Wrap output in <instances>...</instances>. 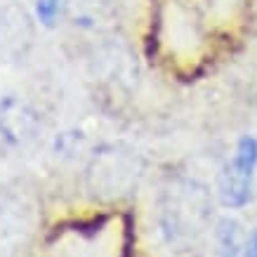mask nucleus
<instances>
[{
	"mask_svg": "<svg viewBox=\"0 0 257 257\" xmlns=\"http://www.w3.org/2000/svg\"><path fill=\"white\" fill-rule=\"evenodd\" d=\"M212 198L208 187L194 177L175 175L161 187L158 226L175 248L194 245L210 222Z\"/></svg>",
	"mask_w": 257,
	"mask_h": 257,
	"instance_id": "f257e3e1",
	"label": "nucleus"
},
{
	"mask_svg": "<svg viewBox=\"0 0 257 257\" xmlns=\"http://www.w3.org/2000/svg\"><path fill=\"white\" fill-rule=\"evenodd\" d=\"M147 161L140 151L123 142H104L90 154L85 187L97 201H123L140 189Z\"/></svg>",
	"mask_w": 257,
	"mask_h": 257,
	"instance_id": "f03ea898",
	"label": "nucleus"
},
{
	"mask_svg": "<svg viewBox=\"0 0 257 257\" xmlns=\"http://www.w3.org/2000/svg\"><path fill=\"white\" fill-rule=\"evenodd\" d=\"M257 170V140L243 135L231 158L224 163L217 179V196L224 208H243L252 198V182Z\"/></svg>",
	"mask_w": 257,
	"mask_h": 257,
	"instance_id": "7ed1b4c3",
	"label": "nucleus"
},
{
	"mask_svg": "<svg viewBox=\"0 0 257 257\" xmlns=\"http://www.w3.org/2000/svg\"><path fill=\"white\" fill-rule=\"evenodd\" d=\"M36 234V210L17 191L0 189V257H19Z\"/></svg>",
	"mask_w": 257,
	"mask_h": 257,
	"instance_id": "20e7f679",
	"label": "nucleus"
},
{
	"mask_svg": "<svg viewBox=\"0 0 257 257\" xmlns=\"http://www.w3.org/2000/svg\"><path fill=\"white\" fill-rule=\"evenodd\" d=\"M36 40L33 19L19 3H5L0 8V62L22 64L29 59Z\"/></svg>",
	"mask_w": 257,
	"mask_h": 257,
	"instance_id": "39448f33",
	"label": "nucleus"
},
{
	"mask_svg": "<svg viewBox=\"0 0 257 257\" xmlns=\"http://www.w3.org/2000/svg\"><path fill=\"white\" fill-rule=\"evenodd\" d=\"M36 123H38L36 113L26 101H22L15 94L0 99V137L8 144L12 147L26 144L36 133Z\"/></svg>",
	"mask_w": 257,
	"mask_h": 257,
	"instance_id": "423d86ee",
	"label": "nucleus"
},
{
	"mask_svg": "<svg viewBox=\"0 0 257 257\" xmlns=\"http://www.w3.org/2000/svg\"><path fill=\"white\" fill-rule=\"evenodd\" d=\"M71 17L78 26L94 29L116 12V0H66Z\"/></svg>",
	"mask_w": 257,
	"mask_h": 257,
	"instance_id": "0eeeda50",
	"label": "nucleus"
},
{
	"mask_svg": "<svg viewBox=\"0 0 257 257\" xmlns=\"http://www.w3.org/2000/svg\"><path fill=\"white\" fill-rule=\"evenodd\" d=\"M217 245L222 257H245L248 238L243 234L241 224L236 219H219L217 224Z\"/></svg>",
	"mask_w": 257,
	"mask_h": 257,
	"instance_id": "6e6552de",
	"label": "nucleus"
},
{
	"mask_svg": "<svg viewBox=\"0 0 257 257\" xmlns=\"http://www.w3.org/2000/svg\"><path fill=\"white\" fill-rule=\"evenodd\" d=\"M66 0H36V17L43 26H55Z\"/></svg>",
	"mask_w": 257,
	"mask_h": 257,
	"instance_id": "1a4fd4ad",
	"label": "nucleus"
},
{
	"mask_svg": "<svg viewBox=\"0 0 257 257\" xmlns=\"http://www.w3.org/2000/svg\"><path fill=\"white\" fill-rule=\"evenodd\" d=\"M245 257H257V231L248 236V248H245Z\"/></svg>",
	"mask_w": 257,
	"mask_h": 257,
	"instance_id": "9d476101",
	"label": "nucleus"
}]
</instances>
